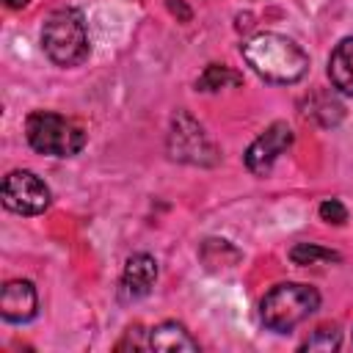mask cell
<instances>
[{
    "mask_svg": "<svg viewBox=\"0 0 353 353\" xmlns=\"http://www.w3.org/2000/svg\"><path fill=\"white\" fill-rule=\"evenodd\" d=\"M165 149H168V157L176 160V163L201 165V168H212V165L221 163V149L207 135L201 121H196L188 110H176L171 116L168 135H165Z\"/></svg>",
    "mask_w": 353,
    "mask_h": 353,
    "instance_id": "cell-5",
    "label": "cell"
},
{
    "mask_svg": "<svg viewBox=\"0 0 353 353\" xmlns=\"http://www.w3.org/2000/svg\"><path fill=\"white\" fill-rule=\"evenodd\" d=\"M240 52H243V61L262 80L276 85H292L303 80L309 72L306 50L284 33H273V30L256 33L240 47Z\"/></svg>",
    "mask_w": 353,
    "mask_h": 353,
    "instance_id": "cell-1",
    "label": "cell"
},
{
    "mask_svg": "<svg viewBox=\"0 0 353 353\" xmlns=\"http://www.w3.org/2000/svg\"><path fill=\"white\" fill-rule=\"evenodd\" d=\"M36 314H39V295H36V287H33L28 279L6 281V287H3V292H0V317H3L6 323L22 325V323H30Z\"/></svg>",
    "mask_w": 353,
    "mask_h": 353,
    "instance_id": "cell-8",
    "label": "cell"
},
{
    "mask_svg": "<svg viewBox=\"0 0 353 353\" xmlns=\"http://www.w3.org/2000/svg\"><path fill=\"white\" fill-rule=\"evenodd\" d=\"M317 309H320V292L314 287L301 281H281L265 292L259 303V317L265 328L276 334H287Z\"/></svg>",
    "mask_w": 353,
    "mask_h": 353,
    "instance_id": "cell-3",
    "label": "cell"
},
{
    "mask_svg": "<svg viewBox=\"0 0 353 353\" xmlns=\"http://www.w3.org/2000/svg\"><path fill=\"white\" fill-rule=\"evenodd\" d=\"M41 50L55 66H63V69L80 66L91 52L83 14L77 8L52 11L41 28Z\"/></svg>",
    "mask_w": 353,
    "mask_h": 353,
    "instance_id": "cell-2",
    "label": "cell"
},
{
    "mask_svg": "<svg viewBox=\"0 0 353 353\" xmlns=\"http://www.w3.org/2000/svg\"><path fill=\"white\" fill-rule=\"evenodd\" d=\"M146 342H149L152 350H163V353H199V342L176 320H165V323L154 325L149 331Z\"/></svg>",
    "mask_w": 353,
    "mask_h": 353,
    "instance_id": "cell-10",
    "label": "cell"
},
{
    "mask_svg": "<svg viewBox=\"0 0 353 353\" xmlns=\"http://www.w3.org/2000/svg\"><path fill=\"white\" fill-rule=\"evenodd\" d=\"M290 262L306 268V265H323V262H342V256L317 243H295L290 248Z\"/></svg>",
    "mask_w": 353,
    "mask_h": 353,
    "instance_id": "cell-15",
    "label": "cell"
},
{
    "mask_svg": "<svg viewBox=\"0 0 353 353\" xmlns=\"http://www.w3.org/2000/svg\"><path fill=\"white\" fill-rule=\"evenodd\" d=\"M292 141H295V135H292V127H290L287 121H273V124H268L265 132H259V135L248 143V149H245V154H243L245 168H248L254 176H268L270 168H273V163L292 146Z\"/></svg>",
    "mask_w": 353,
    "mask_h": 353,
    "instance_id": "cell-7",
    "label": "cell"
},
{
    "mask_svg": "<svg viewBox=\"0 0 353 353\" xmlns=\"http://www.w3.org/2000/svg\"><path fill=\"white\" fill-rule=\"evenodd\" d=\"M328 80L339 94L353 97V36H345L331 50V55H328Z\"/></svg>",
    "mask_w": 353,
    "mask_h": 353,
    "instance_id": "cell-11",
    "label": "cell"
},
{
    "mask_svg": "<svg viewBox=\"0 0 353 353\" xmlns=\"http://www.w3.org/2000/svg\"><path fill=\"white\" fill-rule=\"evenodd\" d=\"M199 256H201V262H204V268L207 270H226V268H234L240 259H243V254H240V248L237 245H232L229 240H223V237H207L204 243H201V248H199Z\"/></svg>",
    "mask_w": 353,
    "mask_h": 353,
    "instance_id": "cell-13",
    "label": "cell"
},
{
    "mask_svg": "<svg viewBox=\"0 0 353 353\" xmlns=\"http://www.w3.org/2000/svg\"><path fill=\"white\" fill-rule=\"evenodd\" d=\"M339 345H342V334H339L334 325H331V328L323 325V328H317L306 342H301V350H325V353H328V350H336Z\"/></svg>",
    "mask_w": 353,
    "mask_h": 353,
    "instance_id": "cell-16",
    "label": "cell"
},
{
    "mask_svg": "<svg viewBox=\"0 0 353 353\" xmlns=\"http://www.w3.org/2000/svg\"><path fill=\"white\" fill-rule=\"evenodd\" d=\"M240 83H243V74L234 72L232 66H226V63H210V66H204V72L199 74L196 91L215 94V91H221V88H234V85H240Z\"/></svg>",
    "mask_w": 353,
    "mask_h": 353,
    "instance_id": "cell-14",
    "label": "cell"
},
{
    "mask_svg": "<svg viewBox=\"0 0 353 353\" xmlns=\"http://www.w3.org/2000/svg\"><path fill=\"white\" fill-rule=\"evenodd\" d=\"M25 138L33 152L50 154V157H74L88 141L85 130L77 121H72L61 113H52V110L28 113Z\"/></svg>",
    "mask_w": 353,
    "mask_h": 353,
    "instance_id": "cell-4",
    "label": "cell"
},
{
    "mask_svg": "<svg viewBox=\"0 0 353 353\" xmlns=\"http://www.w3.org/2000/svg\"><path fill=\"white\" fill-rule=\"evenodd\" d=\"M301 113L306 119H314L320 127H336L345 119V108H342V102L331 91H312L306 97Z\"/></svg>",
    "mask_w": 353,
    "mask_h": 353,
    "instance_id": "cell-12",
    "label": "cell"
},
{
    "mask_svg": "<svg viewBox=\"0 0 353 353\" xmlns=\"http://www.w3.org/2000/svg\"><path fill=\"white\" fill-rule=\"evenodd\" d=\"M317 212H320V218L325 223H334V226H342L347 221V210H345V204L339 199H325Z\"/></svg>",
    "mask_w": 353,
    "mask_h": 353,
    "instance_id": "cell-17",
    "label": "cell"
},
{
    "mask_svg": "<svg viewBox=\"0 0 353 353\" xmlns=\"http://www.w3.org/2000/svg\"><path fill=\"white\" fill-rule=\"evenodd\" d=\"M0 196H3V207L17 215H41L52 201V193L44 185V179L25 168L6 174Z\"/></svg>",
    "mask_w": 353,
    "mask_h": 353,
    "instance_id": "cell-6",
    "label": "cell"
},
{
    "mask_svg": "<svg viewBox=\"0 0 353 353\" xmlns=\"http://www.w3.org/2000/svg\"><path fill=\"white\" fill-rule=\"evenodd\" d=\"M3 3H6L8 8H25V6L30 3V0H3Z\"/></svg>",
    "mask_w": 353,
    "mask_h": 353,
    "instance_id": "cell-19",
    "label": "cell"
},
{
    "mask_svg": "<svg viewBox=\"0 0 353 353\" xmlns=\"http://www.w3.org/2000/svg\"><path fill=\"white\" fill-rule=\"evenodd\" d=\"M157 281V259L152 254H132L124 262L121 273V298L124 301H138L152 292Z\"/></svg>",
    "mask_w": 353,
    "mask_h": 353,
    "instance_id": "cell-9",
    "label": "cell"
},
{
    "mask_svg": "<svg viewBox=\"0 0 353 353\" xmlns=\"http://www.w3.org/2000/svg\"><path fill=\"white\" fill-rule=\"evenodd\" d=\"M165 8L176 17V22H190L193 19V11L185 6V0H165Z\"/></svg>",
    "mask_w": 353,
    "mask_h": 353,
    "instance_id": "cell-18",
    "label": "cell"
}]
</instances>
